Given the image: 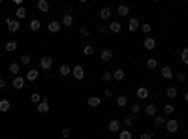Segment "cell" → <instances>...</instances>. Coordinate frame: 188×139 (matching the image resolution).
Returning a JSON list of instances; mask_svg holds the SVG:
<instances>
[{
  "mask_svg": "<svg viewBox=\"0 0 188 139\" xmlns=\"http://www.w3.org/2000/svg\"><path fill=\"white\" fill-rule=\"evenodd\" d=\"M70 75H73V79H77V81H81V79L85 77V68L77 64V66L72 68V73H70Z\"/></svg>",
  "mask_w": 188,
  "mask_h": 139,
  "instance_id": "6da1fadb",
  "label": "cell"
},
{
  "mask_svg": "<svg viewBox=\"0 0 188 139\" xmlns=\"http://www.w3.org/2000/svg\"><path fill=\"white\" fill-rule=\"evenodd\" d=\"M165 130H168L169 134H177L179 132V120H173V119L165 120Z\"/></svg>",
  "mask_w": 188,
  "mask_h": 139,
  "instance_id": "7a4b0ae2",
  "label": "cell"
},
{
  "mask_svg": "<svg viewBox=\"0 0 188 139\" xmlns=\"http://www.w3.org/2000/svg\"><path fill=\"white\" fill-rule=\"evenodd\" d=\"M6 26H8V30L12 32H19V21L17 19H6Z\"/></svg>",
  "mask_w": 188,
  "mask_h": 139,
  "instance_id": "3957f363",
  "label": "cell"
},
{
  "mask_svg": "<svg viewBox=\"0 0 188 139\" xmlns=\"http://www.w3.org/2000/svg\"><path fill=\"white\" fill-rule=\"evenodd\" d=\"M51 66H53V58L51 57H41V60H40V70H51Z\"/></svg>",
  "mask_w": 188,
  "mask_h": 139,
  "instance_id": "277c9868",
  "label": "cell"
},
{
  "mask_svg": "<svg viewBox=\"0 0 188 139\" xmlns=\"http://www.w3.org/2000/svg\"><path fill=\"white\" fill-rule=\"evenodd\" d=\"M25 83H27V81H25V77H23V75H15V77H13V81H12L13 89H17V90L23 89V87H25Z\"/></svg>",
  "mask_w": 188,
  "mask_h": 139,
  "instance_id": "5b68a950",
  "label": "cell"
},
{
  "mask_svg": "<svg viewBox=\"0 0 188 139\" xmlns=\"http://www.w3.org/2000/svg\"><path fill=\"white\" fill-rule=\"evenodd\" d=\"M107 30H109V32H113V34H119V32L122 30V25H120L119 21H111V23L107 25Z\"/></svg>",
  "mask_w": 188,
  "mask_h": 139,
  "instance_id": "8992f818",
  "label": "cell"
},
{
  "mask_svg": "<svg viewBox=\"0 0 188 139\" xmlns=\"http://www.w3.org/2000/svg\"><path fill=\"white\" fill-rule=\"evenodd\" d=\"M107 130L111 132V134H119L120 132V120H109Z\"/></svg>",
  "mask_w": 188,
  "mask_h": 139,
  "instance_id": "52a82bcc",
  "label": "cell"
},
{
  "mask_svg": "<svg viewBox=\"0 0 188 139\" xmlns=\"http://www.w3.org/2000/svg\"><path fill=\"white\" fill-rule=\"evenodd\" d=\"M36 109H38V113H41V115L47 113V111H49V102H47V98H43V100L36 105Z\"/></svg>",
  "mask_w": 188,
  "mask_h": 139,
  "instance_id": "ba28073f",
  "label": "cell"
},
{
  "mask_svg": "<svg viewBox=\"0 0 188 139\" xmlns=\"http://www.w3.org/2000/svg\"><path fill=\"white\" fill-rule=\"evenodd\" d=\"M149 94H151V92H149V89H147V87H139V89L136 90V96H137L139 100H147V98H149Z\"/></svg>",
  "mask_w": 188,
  "mask_h": 139,
  "instance_id": "9c48e42d",
  "label": "cell"
},
{
  "mask_svg": "<svg viewBox=\"0 0 188 139\" xmlns=\"http://www.w3.org/2000/svg\"><path fill=\"white\" fill-rule=\"evenodd\" d=\"M60 26H62V25L59 23V21H51V23L47 25V30L51 32V34H57V32L60 30Z\"/></svg>",
  "mask_w": 188,
  "mask_h": 139,
  "instance_id": "30bf717a",
  "label": "cell"
},
{
  "mask_svg": "<svg viewBox=\"0 0 188 139\" xmlns=\"http://www.w3.org/2000/svg\"><path fill=\"white\" fill-rule=\"evenodd\" d=\"M143 47H145L147 51H152L154 47H156V40H154V38H145V41H143Z\"/></svg>",
  "mask_w": 188,
  "mask_h": 139,
  "instance_id": "8fae6325",
  "label": "cell"
},
{
  "mask_svg": "<svg viewBox=\"0 0 188 139\" xmlns=\"http://www.w3.org/2000/svg\"><path fill=\"white\" fill-rule=\"evenodd\" d=\"M100 103H102V98H98V96H90V98L87 100V105H88V107H98Z\"/></svg>",
  "mask_w": 188,
  "mask_h": 139,
  "instance_id": "7c38bea8",
  "label": "cell"
},
{
  "mask_svg": "<svg viewBox=\"0 0 188 139\" xmlns=\"http://www.w3.org/2000/svg\"><path fill=\"white\" fill-rule=\"evenodd\" d=\"M36 6H38V9H40V12H43V13H47L49 12V2H47V0H38V2H36Z\"/></svg>",
  "mask_w": 188,
  "mask_h": 139,
  "instance_id": "4fadbf2b",
  "label": "cell"
},
{
  "mask_svg": "<svg viewBox=\"0 0 188 139\" xmlns=\"http://www.w3.org/2000/svg\"><path fill=\"white\" fill-rule=\"evenodd\" d=\"M124 75H126V73H124V70H120V68H117V70L111 73L113 81H122V79H124Z\"/></svg>",
  "mask_w": 188,
  "mask_h": 139,
  "instance_id": "5bb4252c",
  "label": "cell"
},
{
  "mask_svg": "<svg viewBox=\"0 0 188 139\" xmlns=\"http://www.w3.org/2000/svg\"><path fill=\"white\" fill-rule=\"evenodd\" d=\"M27 15H28L27 8H25V6H19V8H17V12H15V17H17V21H19V19H27Z\"/></svg>",
  "mask_w": 188,
  "mask_h": 139,
  "instance_id": "9a60e30c",
  "label": "cell"
},
{
  "mask_svg": "<svg viewBox=\"0 0 188 139\" xmlns=\"http://www.w3.org/2000/svg\"><path fill=\"white\" fill-rule=\"evenodd\" d=\"M100 58H102V62H109V60L113 58V51H111V49H104L102 55H100Z\"/></svg>",
  "mask_w": 188,
  "mask_h": 139,
  "instance_id": "2e32d148",
  "label": "cell"
},
{
  "mask_svg": "<svg viewBox=\"0 0 188 139\" xmlns=\"http://www.w3.org/2000/svg\"><path fill=\"white\" fill-rule=\"evenodd\" d=\"M70 73H72V68L68 66V64H62L60 70H59V75H60V77H68Z\"/></svg>",
  "mask_w": 188,
  "mask_h": 139,
  "instance_id": "e0dca14e",
  "label": "cell"
},
{
  "mask_svg": "<svg viewBox=\"0 0 188 139\" xmlns=\"http://www.w3.org/2000/svg\"><path fill=\"white\" fill-rule=\"evenodd\" d=\"M128 28H130V32H137L139 30V19H130V23H128Z\"/></svg>",
  "mask_w": 188,
  "mask_h": 139,
  "instance_id": "ac0fdd59",
  "label": "cell"
},
{
  "mask_svg": "<svg viewBox=\"0 0 188 139\" xmlns=\"http://www.w3.org/2000/svg\"><path fill=\"white\" fill-rule=\"evenodd\" d=\"M162 77H164V79H171V77H173L171 66H164V68H162Z\"/></svg>",
  "mask_w": 188,
  "mask_h": 139,
  "instance_id": "d6986e66",
  "label": "cell"
},
{
  "mask_svg": "<svg viewBox=\"0 0 188 139\" xmlns=\"http://www.w3.org/2000/svg\"><path fill=\"white\" fill-rule=\"evenodd\" d=\"M162 109H164V115H165V116H169V115L175 113V105H173V103H164Z\"/></svg>",
  "mask_w": 188,
  "mask_h": 139,
  "instance_id": "ffe728a7",
  "label": "cell"
},
{
  "mask_svg": "<svg viewBox=\"0 0 188 139\" xmlns=\"http://www.w3.org/2000/svg\"><path fill=\"white\" fill-rule=\"evenodd\" d=\"M100 17H102V21H107L109 17H111V8H107V6L102 8L100 9Z\"/></svg>",
  "mask_w": 188,
  "mask_h": 139,
  "instance_id": "44dd1931",
  "label": "cell"
},
{
  "mask_svg": "<svg viewBox=\"0 0 188 139\" xmlns=\"http://www.w3.org/2000/svg\"><path fill=\"white\" fill-rule=\"evenodd\" d=\"M38 75H40V71L34 68V70H30V71L27 73V79H25V81H36V79H38Z\"/></svg>",
  "mask_w": 188,
  "mask_h": 139,
  "instance_id": "7402d4cb",
  "label": "cell"
},
{
  "mask_svg": "<svg viewBox=\"0 0 188 139\" xmlns=\"http://www.w3.org/2000/svg\"><path fill=\"white\" fill-rule=\"evenodd\" d=\"M9 107H12V103H9V100H0V111L2 113H6V111H9Z\"/></svg>",
  "mask_w": 188,
  "mask_h": 139,
  "instance_id": "603a6c76",
  "label": "cell"
},
{
  "mask_svg": "<svg viewBox=\"0 0 188 139\" xmlns=\"http://www.w3.org/2000/svg\"><path fill=\"white\" fill-rule=\"evenodd\" d=\"M19 70H21V64H19V62H12V64H9V73L19 75Z\"/></svg>",
  "mask_w": 188,
  "mask_h": 139,
  "instance_id": "cb8c5ba5",
  "label": "cell"
},
{
  "mask_svg": "<svg viewBox=\"0 0 188 139\" xmlns=\"http://www.w3.org/2000/svg\"><path fill=\"white\" fill-rule=\"evenodd\" d=\"M4 49H6V53H13V51L17 49V41H13V40L8 41V43L4 45Z\"/></svg>",
  "mask_w": 188,
  "mask_h": 139,
  "instance_id": "d4e9b609",
  "label": "cell"
},
{
  "mask_svg": "<svg viewBox=\"0 0 188 139\" xmlns=\"http://www.w3.org/2000/svg\"><path fill=\"white\" fill-rule=\"evenodd\" d=\"M117 105H119V107H124V105H128V98H126L124 94L117 96Z\"/></svg>",
  "mask_w": 188,
  "mask_h": 139,
  "instance_id": "484cf974",
  "label": "cell"
},
{
  "mask_svg": "<svg viewBox=\"0 0 188 139\" xmlns=\"http://www.w3.org/2000/svg\"><path fill=\"white\" fill-rule=\"evenodd\" d=\"M165 120H168V119H164L162 115H154V126H156V128H160L162 124H165Z\"/></svg>",
  "mask_w": 188,
  "mask_h": 139,
  "instance_id": "4316f807",
  "label": "cell"
},
{
  "mask_svg": "<svg viewBox=\"0 0 188 139\" xmlns=\"http://www.w3.org/2000/svg\"><path fill=\"white\" fill-rule=\"evenodd\" d=\"M122 124H124V130H132V128H134V119H132V116H126L122 120Z\"/></svg>",
  "mask_w": 188,
  "mask_h": 139,
  "instance_id": "83f0119b",
  "label": "cell"
},
{
  "mask_svg": "<svg viewBox=\"0 0 188 139\" xmlns=\"http://www.w3.org/2000/svg\"><path fill=\"white\" fill-rule=\"evenodd\" d=\"M165 96L168 98H177V87H168L165 89Z\"/></svg>",
  "mask_w": 188,
  "mask_h": 139,
  "instance_id": "f1b7e54d",
  "label": "cell"
},
{
  "mask_svg": "<svg viewBox=\"0 0 188 139\" xmlns=\"http://www.w3.org/2000/svg\"><path fill=\"white\" fill-rule=\"evenodd\" d=\"M117 13L119 15H128L130 13V8L128 6H117Z\"/></svg>",
  "mask_w": 188,
  "mask_h": 139,
  "instance_id": "f546056e",
  "label": "cell"
},
{
  "mask_svg": "<svg viewBox=\"0 0 188 139\" xmlns=\"http://www.w3.org/2000/svg\"><path fill=\"white\" fill-rule=\"evenodd\" d=\"M62 25H64V26H72V25H73V17H72V15H64V17H62Z\"/></svg>",
  "mask_w": 188,
  "mask_h": 139,
  "instance_id": "4dcf8cb0",
  "label": "cell"
},
{
  "mask_svg": "<svg viewBox=\"0 0 188 139\" xmlns=\"http://www.w3.org/2000/svg\"><path fill=\"white\" fill-rule=\"evenodd\" d=\"M83 55H85V57H92V55H94V47H92V45H85V47H83Z\"/></svg>",
  "mask_w": 188,
  "mask_h": 139,
  "instance_id": "1f68e13d",
  "label": "cell"
},
{
  "mask_svg": "<svg viewBox=\"0 0 188 139\" xmlns=\"http://www.w3.org/2000/svg\"><path fill=\"white\" fill-rule=\"evenodd\" d=\"M145 113H147V116H154V115H156V105H147Z\"/></svg>",
  "mask_w": 188,
  "mask_h": 139,
  "instance_id": "d6a6232c",
  "label": "cell"
},
{
  "mask_svg": "<svg viewBox=\"0 0 188 139\" xmlns=\"http://www.w3.org/2000/svg\"><path fill=\"white\" fill-rule=\"evenodd\" d=\"M119 139H132V130H122V132H119Z\"/></svg>",
  "mask_w": 188,
  "mask_h": 139,
  "instance_id": "836d02e7",
  "label": "cell"
},
{
  "mask_svg": "<svg viewBox=\"0 0 188 139\" xmlns=\"http://www.w3.org/2000/svg\"><path fill=\"white\" fill-rule=\"evenodd\" d=\"M156 66H158L156 58H147V68L149 70H156Z\"/></svg>",
  "mask_w": 188,
  "mask_h": 139,
  "instance_id": "e575fe53",
  "label": "cell"
},
{
  "mask_svg": "<svg viewBox=\"0 0 188 139\" xmlns=\"http://www.w3.org/2000/svg\"><path fill=\"white\" fill-rule=\"evenodd\" d=\"M40 26H41V23H40V21L38 19H34V21H30V30H40Z\"/></svg>",
  "mask_w": 188,
  "mask_h": 139,
  "instance_id": "d590c367",
  "label": "cell"
},
{
  "mask_svg": "<svg viewBox=\"0 0 188 139\" xmlns=\"http://www.w3.org/2000/svg\"><path fill=\"white\" fill-rule=\"evenodd\" d=\"M139 28H141V32H145V34H151V32H152V26H151L149 23H145V25H139Z\"/></svg>",
  "mask_w": 188,
  "mask_h": 139,
  "instance_id": "8d00e7d4",
  "label": "cell"
},
{
  "mask_svg": "<svg viewBox=\"0 0 188 139\" xmlns=\"http://www.w3.org/2000/svg\"><path fill=\"white\" fill-rule=\"evenodd\" d=\"M181 62L184 64V66L188 64V49H183V53H181Z\"/></svg>",
  "mask_w": 188,
  "mask_h": 139,
  "instance_id": "74e56055",
  "label": "cell"
},
{
  "mask_svg": "<svg viewBox=\"0 0 188 139\" xmlns=\"http://www.w3.org/2000/svg\"><path fill=\"white\" fill-rule=\"evenodd\" d=\"M102 81H104V83L113 81V77H111V71H104V73H102Z\"/></svg>",
  "mask_w": 188,
  "mask_h": 139,
  "instance_id": "f35d334b",
  "label": "cell"
},
{
  "mask_svg": "<svg viewBox=\"0 0 188 139\" xmlns=\"http://www.w3.org/2000/svg\"><path fill=\"white\" fill-rule=\"evenodd\" d=\"M19 64H23V66H28V64H30V57H28V55H23V57L19 58Z\"/></svg>",
  "mask_w": 188,
  "mask_h": 139,
  "instance_id": "ab89813d",
  "label": "cell"
},
{
  "mask_svg": "<svg viewBox=\"0 0 188 139\" xmlns=\"http://www.w3.org/2000/svg\"><path fill=\"white\" fill-rule=\"evenodd\" d=\"M30 102H32V103H40V102H41V96H40L38 92H34V94L30 96Z\"/></svg>",
  "mask_w": 188,
  "mask_h": 139,
  "instance_id": "60d3db41",
  "label": "cell"
},
{
  "mask_svg": "<svg viewBox=\"0 0 188 139\" xmlns=\"http://www.w3.org/2000/svg\"><path fill=\"white\" fill-rule=\"evenodd\" d=\"M72 135V132H70V128H62V132H60V137L62 139H68Z\"/></svg>",
  "mask_w": 188,
  "mask_h": 139,
  "instance_id": "b9f144b4",
  "label": "cell"
},
{
  "mask_svg": "<svg viewBox=\"0 0 188 139\" xmlns=\"http://www.w3.org/2000/svg\"><path fill=\"white\" fill-rule=\"evenodd\" d=\"M130 109H132V113H134V115H137V113L141 111V105H139V103H132Z\"/></svg>",
  "mask_w": 188,
  "mask_h": 139,
  "instance_id": "7bdbcfd3",
  "label": "cell"
},
{
  "mask_svg": "<svg viewBox=\"0 0 188 139\" xmlns=\"http://www.w3.org/2000/svg\"><path fill=\"white\" fill-rule=\"evenodd\" d=\"M152 137H154V132H145L139 135V139H152Z\"/></svg>",
  "mask_w": 188,
  "mask_h": 139,
  "instance_id": "ee69618b",
  "label": "cell"
},
{
  "mask_svg": "<svg viewBox=\"0 0 188 139\" xmlns=\"http://www.w3.org/2000/svg\"><path fill=\"white\" fill-rule=\"evenodd\" d=\"M79 34H81V36H88V34H90V30H88L87 26H81V30H79Z\"/></svg>",
  "mask_w": 188,
  "mask_h": 139,
  "instance_id": "f6af8a7d",
  "label": "cell"
},
{
  "mask_svg": "<svg viewBox=\"0 0 188 139\" xmlns=\"http://www.w3.org/2000/svg\"><path fill=\"white\" fill-rule=\"evenodd\" d=\"M173 77H177V81H179V83H184V73H177V75H173Z\"/></svg>",
  "mask_w": 188,
  "mask_h": 139,
  "instance_id": "bcb514c9",
  "label": "cell"
},
{
  "mask_svg": "<svg viewBox=\"0 0 188 139\" xmlns=\"http://www.w3.org/2000/svg\"><path fill=\"white\" fill-rule=\"evenodd\" d=\"M107 32H109V30H107V26H105V25H102V26H100V34H107Z\"/></svg>",
  "mask_w": 188,
  "mask_h": 139,
  "instance_id": "7dc6e473",
  "label": "cell"
},
{
  "mask_svg": "<svg viewBox=\"0 0 188 139\" xmlns=\"http://www.w3.org/2000/svg\"><path fill=\"white\" fill-rule=\"evenodd\" d=\"M4 87H6V79L0 77V89H4Z\"/></svg>",
  "mask_w": 188,
  "mask_h": 139,
  "instance_id": "c3c4849f",
  "label": "cell"
},
{
  "mask_svg": "<svg viewBox=\"0 0 188 139\" xmlns=\"http://www.w3.org/2000/svg\"><path fill=\"white\" fill-rule=\"evenodd\" d=\"M105 98H113V92H111V90H109V89L105 90Z\"/></svg>",
  "mask_w": 188,
  "mask_h": 139,
  "instance_id": "681fc988",
  "label": "cell"
}]
</instances>
